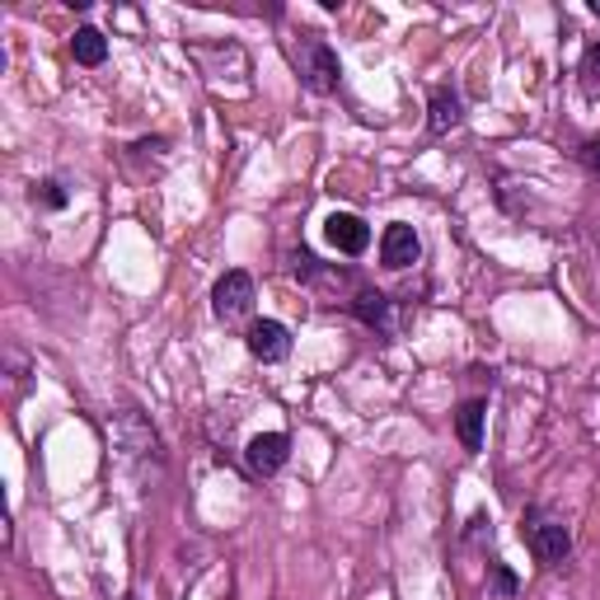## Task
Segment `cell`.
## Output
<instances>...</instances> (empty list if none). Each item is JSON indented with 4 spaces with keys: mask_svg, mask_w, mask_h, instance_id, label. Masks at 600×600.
I'll use <instances>...</instances> for the list:
<instances>
[{
    "mask_svg": "<svg viewBox=\"0 0 600 600\" xmlns=\"http://www.w3.org/2000/svg\"><path fill=\"white\" fill-rule=\"evenodd\" d=\"M521 540H525V549L544 563V568H558V563H568V554H573L568 521L554 516V511H544V507H531L521 516Z\"/></svg>",
    "mask_w": 600,
    "mask_h": 600,
    "instance_id": "1",
    "label": "cell"
},
{
    "mask_svg": "<svg viewBox=\"0 0 600 600\" xmlns=\"http://www.w3.org/2000/svg\"><path fill=\"white\" fill-rule=\"evenodd\" d=\"M296 62H300V76H305V85L314 95H329V90H338V76H343V66H338V52H333L324 38H305L296 52Z\"/></svg>",
    "mask_w": 600,
    "mask_h": 600,
    "instance_id": "2",
    "label": "cell"
},
{
    "mask_svg": "<svg viewBox=\"0 0 600 600\" xmlns=\"http://www.w3.org/2000/svg\"><path fill=\"white\" fill-rule=\"evenodd\" d=\"M211 310H216V320H225V324L249 314L254 310V277L244 268H231L216 281V291H211Z\"/></svg>",
    "mask_w": 600,
    "mask_h": 600,
    "instance_id": "3",
    "label": "cell"
},
{
    "mask_svg": "<svg viewBox=\"0 0 600 600\" xmlns=\"http://www.w3.org/2000/svg\"><path fill=\"white\" fill-rule=\"evenodd\" d=\"M287 455H291L287 432H258L249 446H244V465H249L254 479H273V474L287 465Z\"/></svg>",
    "mask_w": 600,
    "mask_h": 600,
    "instance_id": "4",
    "label": "cell"
},
{
    "mask_svg": "<svg viewBox=\"0 0 600 600\" xmlns=\"http://www.w3.org/2000/svg\"><path fill=\"white\" fill-rule=\"evenodd\" d=\"M244 343H249V357L263 362V366H277V362L291 357V329L277 324V320H258Z\"/></svg>",
    "mask_w": 600,
    "mask_h": 600,
    "instance_id": "5",
    "label": "cell"
},
{
    "mask_svg": "<svg viewBox=\"0 0 600 600\" xmlns=\"http://www.w3.org/2000/svg\"><path fill=\"white\" fill-rule=\"evenodd\" d=\"M324 240H329L338 254L357 258V254L370 249V225H366L362 216H352V211H333V216L324 221Z\"/></svg>",
    "mask_w": 600,
    "mask_h": 600,
    "instance_id": "6",
    "label": "cell"
},
{
    "mask_svg": "<svg viewBox=\"0 0 600 600\" xmlns=\"http://www.w3.org/2000/svg\"><path fill=\"white\" fill-rule=\"evenodd\" d=\"M418 258H422L418 231H413V225H403V221H395L390 231L380 235V263H385L390 273H399V268H413Z\"/></svg>",
    "mask_w": 600,
    "mask_h": 600,
    "instance_id": "7",
    "label": "cell"
},
{
    "mask_svg": "<svg viewBox=\"0 0 600 600\" xmlns=\"http://www.w3.org/2000/svg\"><path fill=\"white\" fill-rule=\"evenodd\" d=\"M118 441L127 455H151V460H160V436H155V427L136 409L118 413Z\"/></svg>",
    "mask_w": 600,
    "mask_h": 600,
    "instance_id": "8",
    "label": "cell"
},
{
    "mask_svg": "<svg viewBox=\"0 0 600 600\" xmlns=\"http://www.w3.org/2000/svg\"><path fill=\"white\" fill-rule=\"evenodd\" d=\"M352 314L376 333H395V300L385 291H357L352 296Z\"/></svg>",
    "mask_w": 600,
    "mask_h": 600,
    "instance_id": "9",
    "label": "cell"
},
{
    "mask_svg": "<svg viewBox=\"0 0 600 600\" xmlns=\"http://www.w3.org/2000/svg\"><path fill=\"white\" fill-rule=\"evenodd\" d=\"M465 122V103H460V95L455 90H441L432 95V103H427V127H432V136H446V132H455Z\"/></svg>",
    "mask_w": 600,
    "mask_h": 600,
    "instance_id": "10",
    "label": "cell"
},
{
    "mask_svg": "<svg viewBox=\"0 0 600 600\" xmlns=\"http://www.w3.org/2000/svg\"><path fill=\"white\" fill-rule=\"evenodd\" d=\"M70 57H76L80 66H103L109 62V38L85 24V29H76V38H70Z\"/></svg>",
    "mask_w": 600,
    "mask_h": 600,
    "instance_id": "11",
    "label": "cell"
},
{
    "mask_svg": "<svg viewBox=\"0 0 600 600\" xmlns=\"http://www.w3.org/2000/svg\"><path fill=\"white\" fill-rule=\"evenodd\" d=\"M484 418H488V403H484V399H469L465 409H460V418H455L465 451H484Z\"/></svg>",
    "mask_w": 600,
    "mask_h": 600,
    "instance_id": "12",
    "label": "cell"
},
{
    "mask_svg": "<svg viewBox=\"0 0 600 600\" xmlns=\"http://www.w3.org/2000/svg\"><path fill=\"white\" fill-rule=\"evenodd\" d=\"M70 202V192L62 179H43V184H33V207H43V211H62Z\"/></svg>",
    "mask_w": 600,
    "mask_h": 600,
    "instance_id": "13",
    "label": "cell"
},
{
    "mask_svg": "<svg viewBox=\"0 0 600 600\" xmlns=\"http://www.w3.org/2000/svg\"><path fill=\"white\" fill-rule=\"evenodd\" d=\"M488 573H492V591H498V596H516L521 581H516V573H511L502 558H492V563H488Z\"/></svg>",
    "mask_w": 600,
    "mask_h": 600,
    "instance_id": "14",
    "label": "cell"
},
{
    "mask_svg": "<svg viewBox=\"0 0 600 600\" xmlns=\"http://www.w3.org/2000/svg\"><path fill=\"white\" fill-rule=\"evenodd\" d=\"M581 76H587V85H600V43L587 47V57H581Z\"/></svg>",
    "mask_w": 600,
    "mask_h": 600,
    "instance_id": "15",
    "label": "cell"
},
{
    "mask_svg": "<svg viewBox=\"0 0 600 600\" xmlns=\"http://www.w3.org/2000/svg\"><path fill=\"white\" fill-rule=\"evenodd\" d=\"M577 160H581V165H587V174H600V136H591V141H587V146H581V151H577Z\"/></svg>",
    "mask_w": 600,
    "mask_h": 600,
    "instance_id": "16",
    "label": "cell"
}]
</instances>
